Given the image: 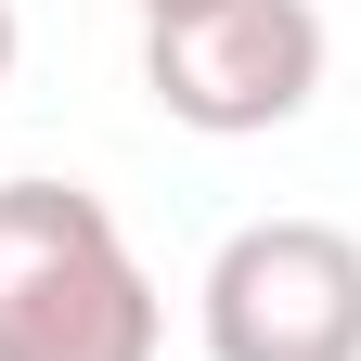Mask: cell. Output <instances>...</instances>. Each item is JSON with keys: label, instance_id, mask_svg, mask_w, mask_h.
<instances>
[{"label": "cell", "instance_id": "2", "mask_svg": "<svg viewBox=\"0 0 361 361\" xmlns=\"http://www.w3.org/2000/svg\"><path fill=\"white\" fill-rule=\"evenodd\" d=\"M207 361H361V233L336 219H245L207 258Z\"/></svg>", "mask_w": 361, "mask_h": 361}, {"label": "cell", "instance_id": "5", "mask_svg": "<svg viewBox=\"0 0 361 361\" xmlns=\"http://www.w3.org/2000/svg\"><path fill=\"white\" fill-rule=\"evenodd\" d=\"M0 90H13V0H0Z\"/></svg>", "mask_w": 361, "mask_h": 361}, {"label": "cell", "instance_id": "3", "mask_svg": "<svg viewBox=\"0 0 361 361\" xmlns=\"http://www.w3.org/2000/svg\"><path fill=\"white\" fill-rule=\"evenodd\" d=\"M142 90L207 142L284 129L323 90V13L310 0H219L194 26H142Z\"/></svg>", "mask_w": 361, "mask_h": 361}, {"label": "cell", "instance_id": "4", "mask_svg": "<svg viewBox=\"0 0 361 361\" xmlns=\"http://www.w3.org/2000/svg\"><path fill=\"white\" fill-rule=\"evenodd\" d=\"M194 13H219V0H142V26H194Z\"/></svg>", "mask_w": 361, "mask_h": 361}, {"label": "cell", "instance_id": "1", "mask_svg": "<svg viewBox=\"0 0 361 361\" xmlns=\"http://www.w3.org/2000/svg\"><path fill=\"white\" fill-rule=\"evenodd\" d=\"M168 310L116 207L78 180H0V361H155Z\"/></svg>", "mask_w": 361, "mask_h": 361}]
</instances>
